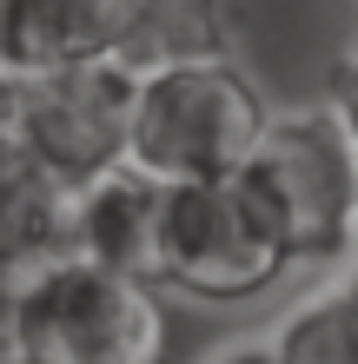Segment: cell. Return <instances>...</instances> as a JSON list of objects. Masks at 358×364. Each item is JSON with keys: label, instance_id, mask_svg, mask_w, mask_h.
<instances>
[{"label": "cell", "instance_id": "ba28073f", "mask_svg": "<svg viewBox=\"0 0 358 364\" xmlns=\"http://www.w3.org/2000/svg\"><path fill=\"white\" fill-rule=\"evenodd\" d=\"M233 40H239L233 0H133L120 47H113V67L126 80L219 67V60H233Z\"/></svg>", "mask_w": 358, "mask_h": 364}, {"label": "cell", "instance_id": "52a82bcc", "mask_svg": "<svg viewBox=\"0 0 358 364\" xmlns=\"http://www.w3.org/2000/svg\"><path fill=\"white\" fill-rule=\"evenodd\" d=\"M133 0H0V73H60L113 60Z\"/></svg>", "mask_w": 358, "mask_h": 364}, {"label": "cell", "instance_id": "6da1fadb", "mask_svg": "<svg viewBox=\"0 0 358 364\" xmlns=\"http://www.w3.org/2000/svg\"><path fill=\"white\" fill-rule=\"evenodd\" d=\"M272 119L265 93L233 67H179L133 80V119H126V166L153 186H206L233 179L252 159Z\"/></svg>", "mask_w": 358, "mask_h": 364}, {"label": "cell", "instance_id": "30bf717a", "mask_svg": "<svg viewBox=\"0 0 358 364\" xmlns=\"http://www.w3.org/2000/svg\"><path fill=\"white\" fill-rule=\"evenodd\" d=\"M20 285L27 278L0 272V364H20Z\"/></svg>", "mask_w": 358, "mask_h": 364}, {"label": "cell", "instance_id": "3957f363", "mask_svg": "<svg viewBox=\"0 0 358 364\" xmlns=\"http://www.w3.org/2000/svg\"><path fill=\"white\" fill-rule=\"evenodd\" d=\"M239 186L272 219L292 265L332 259V252H345L352 212H358V146L325 106L285 113V119L272 113L252 159L239 166Z\"/></svg>", "mask_w": 358, "mask_h": 364}, {"label": "cell", "instance_id": "5b68a950", "mask_svg": "<svg viewBox=\"0 0 358 364\" xmlns=\"http://www.w3.org/2000/svg\"><path fill=\"white\" fill-rule=\"evenodd\" d=\"M20 100V146L40 179L80 192L87 179L126 166V119H133V80L113 60L60 73H27L14 80Z\"/></svg>", "mask_w": 358, "mask_h": 364}, {"label": "cell", "instance_id": "7a4b0ae2", "mask_svg": "<svg viewBox=\"0 0 358 364\" xmlns=\"http://www.w3.org/2000/svg\"><path fill=\"white\" fill-rule=\"evenodd\" d=\"M173 318L139 278L53 259L20 285V364H166Z\"/></svg>", "mask_w": 358, "mask_h": 364}, {"label": "cell", "instance_id": "8992f818", "mask_svg": "<svg viewBox=\"0 0 358 364\" xmlns=\"http://www.w3.org/2000/svg\"><path fill=\"white\" fill-rule=\"evenodd\" d=\"M159 199L166 186H153L133 166H113L73 192V225H67V259L120 272L153 285V232H159Z\"/></svg>", "mask_w": 358, "mask_h": 364}, {"label": "cell", "instance_id": "277c9868", "mask_svg": "<svg viewBox=\"0 0 358 364\" xmlns=\"http://www.w3.org/2000/svg\"><path fill=\"white\" fill-rule=\"evenodd\" d=\"M292 272L279 232L252 192L233 179L166 186L159 232H153V291H186L199 305H239L272 291Z\"/></svg>", "mask_w": 358, "mask_h": 364}, {"label": "cell", "instance_id": "4fadbf2b", "mask_svg": "<svg viewBox=\"0 0 358 364\" xmlns=\"http://www.w3.org/2000/svg\"><path fill=\"white\" fill-rule=\"evenodd\" d=\"M352 232H358V212H352Z\"/></svg>", "mask_w": 358, "mask_h": 364}, {"label": "cell", "instance_id": "8fae6325", "mask_svg": "<svg viewBox=\"0 0 358 364\" xmlns=\"http://www.w3.org/2000/svg\"><path fill=\"white\" fill-rule=\"evenodd\" d=\"M332 113H339V126H345L352 146H358V47L339 60V106H332Z\"/></svg>", "mask_w": 358, "mask_h": 364}, {"label": "cell", "instance_id": "9c48e42d", "mask_svg": "<svg viewBox=\"0 0 358 364\" xmlns=\"http://www.w3.org/2000/svg\"><path fill=\"white\" fill-rule=\"evenodd\" d=\"M272 351L285 364H358V272L292 311L272 338Z\"/></svg>", "mask_w": 358, "mask_h": 364}, {"label": "cell", "instance_id": "7c38bea8", "mask_svg": "<svg viewBox=\"0 0 358 364\" xmlns=\"http://www.w3.org/2000/svg\"><path fill=\"white\" fill-rule=\"evenodd\" d=\"M213 364H285L272 345H239V351H226V358H213Z\"/></svg>", "mask_w": 358, "mask_h": 364}]
</instances>
